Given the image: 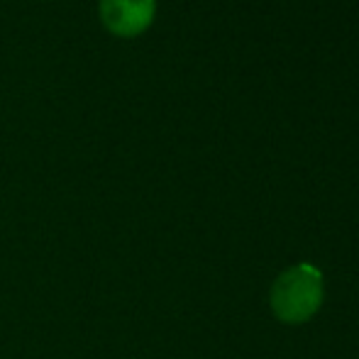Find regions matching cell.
<instances>
[{
  "label": "cell",
  "instance_id": "obj_1",
  "mask_svg": "<svg viewBox=\"0 0 359 359\" xmlns=\"http://www.w3.org/2000/svg\"><path fill=\"white\" fill-rule=\"evenodd\" d=\"M323 303V276L313 264L286 269L271 288V308L281 323L298 325L311 320Z\"/></svg>",
  "mask_w": 359,
  "mask_h": 359
},
{
  "label": "cell",
  "instance_id": "obj_2",
  "mask_svg": "<svg viewBox=\"0 0 359 359\" xmlns=\"http://www.w3.org/2000/svg\"><path fill=\"white\" fill-rule=\"evenodd\" d=\"M100 22L115 37H137L156 15V0H100Z\"/></svg>",
  "mask_w": 359,
  "mask_h": 359
}]
</instances>
